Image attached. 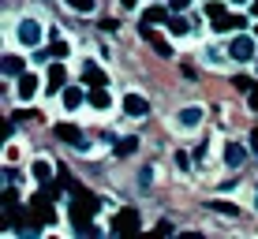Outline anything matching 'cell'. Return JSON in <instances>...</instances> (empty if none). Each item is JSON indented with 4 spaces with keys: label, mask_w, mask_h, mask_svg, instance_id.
I'll list each match as a JSON object with an SVG mask.
<instances>
[{
    "label": "cell",
    "mask_w": 258,
    "mask_h": 239,
    "mask_svg": "<svg viewBox=\"0 0 258 239\" xmlns=\"http://www.w3.org/2000/svg\"><path fill=\"white\" fill-rule=\"evenodd\" d=\"M191 34V19H183V12H176L168 19V38H187Z\"/></svg>",
    "instance_id": "18"
},
{
    "label": "cell",
    "mask_w": 258,
    "mask_h": 239,
    "mask_svg": "<svg viewBox=\"0 0 258 239\" xmlns=\"http://www.w3.org/2000/svg\"><path fill=\"white\" fill-rule=\"evenodd\" d=\"M142 38H146L150 45H154V52H157V56H161V60H172V56H176L172 41H168L165 34H154V30H150V26H142Z\"/></svg>",
    "instance_id": "10"
},
{
    "label": "cell",
    "mask_w": 258,
    "mask_h": 239,
    "mask_svg": "<svg viewBox=\"0 0 258 239\" xmlns=\"http://www.w3.org/2000/svg\"><path fill=\"white\" fill-rule=\"evenodd\" d=\"M154 4H168V0H154Z\"/></svg>",
    "instance_id": "34"
},
{
    "label": "cell",
    "mask_w": 258,
    "mask_h": 239,
    "mask_svg": "<svg viewBox=\"0 0 258 239\" xmlns=\"http://www.w3.org/2000/svg\"><path fill=\"white\" fill-rule=\"evenodd\" d=\"M4 161H8V165H15V161H19V146H15V142H8V149H4Z\"/></svg>",
    "instance_id": "25"
},
{
    "label": "cell",
    "mask_w": 258,
    "mask_h": 239,
    "mask_svg": "<svg viewBox=\"0 0 258 239\" xmlns=\"http://www.w3.org/2000/svg\"><path fill=\"white\" fill-rule=\"evenodd\" d=\"M176 168H180V172H187V168H191V157L183 153V149H180V153H176Z\"/></svg>",
    "instance_id": "27"
},
{
    "label": "cell",
    "mask_w": 258,
    "mask_h": 239,
    "mask_svg": "<svg viewBox=\"0 0 258 239\" xmlns=\"http://www.w3.org/2000/svg\"><path fill=\"white\" fill-rule=\"evenodd\" d=\"M79 78H83L86 86H109V71H105L97 60H90V56H86L83 67H79Z\"/></svg>",
    "instance_id": "6"
},
{
    "label": "cell",
    "mask_w": 258,
    "mask_h": 239,
    "mask_svg": "<svg viewBox=\"0 0 258 239\" xmlns=\"http://www.w3.org/2000/svg\"><path fill=\"white\" fill-rule=\"evenodd\" d=\"M64 8H71V12H79V15H94L97 0H64Z\"/></svg>",
    "instance_id": "19"
},
{
    "label": "cell",
    "mask_w": 258,
    "mask_h": 239,
    "mask_svg": "<svg viewBox=\"0 0 258 239\" xmlns=\"http://www.w3.org/2000/svg\"><path fill=\"white\" fill-rule=\"evenodd\" d=\"M45 90L49 94H60V90H64V86H68V67H64V60H56V64H49L45 67Z\"/></svg>",
    "instance_id": "9"
},
{
    "label": "cell",
    "mask_w": 258,
    "mask_h": 239,
    "mask_svg": "<svg viewBox=\"0 0 258 239\" xmlns=\"http://www.w3.org/2000/svg\"><path fill=\"white\" fill-rule=\"evenodd\" d=\"M221 15H228V4H221V0H210V4H206V19L217 23Z\"/></svg>",
    "instance_id": "23"
},
{
    "label": "cell",
    "mask_w": 258,
    "mask_h": 239,
    "mask_svg": "<svg viewBox=\"0 0 258 239\" xmlns=\"http://www.w3.org/2000/svg\"><path fill=\"white\" fill-rule=\"evenodd\" d=\"M168 8L172 12H187V8H195V0H168Z\"/></svg>",
    "instance_id": "26"
},
{
    "label": "cell",
    "mask_w": 258,
    "mask_h": 239,
    "mask_svg": "<svg viewBox=\"0 0 258 239\" xmlns=\"http://www.w3.org/2000/svg\"><path fill=\"white\" fill-rule=\"evenodd\" d=\"M120 8H123V12H135V8H139V0H120Z\"/></svg>",
    "instance_id": "29"
},
{
    "label": "cell",
    "mask_w": 258,
    "mask_h": 239,
    "mask_svg": "<svg viewBox=\"0 0 258 239\" xmlns=\"http://www.w3.org/2000/svg\"><path fill=\"white\" fill-rule=\"evenodd\" d=\"M112 105H120V101L112 97L109 86H90V109H94V112H109Z\"/></svg>",
    "instance_id": "12"
},
{
    "label": "cell",
    "mask_w": 258,
    "mask_h": 239,
    "mask_svg": "<svg viewBox=\"0 0 258 239\" xmlns=\"http://www.w3.org/2000/svg\"><path fill=\"white\" fill-rule=\"evenodd\" d=\"M251 153H258V127L251 131Z\"/></svg>",
    "instance_id": "30"
},
{
    "label": "cell",
    "mask_w": 258,
    "mask_h": 239,
    "mask_svg": "<svg viewBox=\"0 0 258 239\" xmlns=\"http://www.w3.org/2000/svg\"><path fill=\"white\" fill-rule=\"evenodd\" d=\"M168 12H172V8H168V4H154V8H146V12H142V26H154V23H168Z\"/></svg>",
    "instance_id": "17"
},
{
    "label": "cell",
    "mask_w": 258,
    "mask_h": 239,
    "mask_svg": "<svg viewBox=\"0 0 258 239\" xmlns=\"http://www.w3.org/2000/svg\"><path fill=\"white\" fill-rule=\"evenodd\" d=\"M56 138H60V142H68L71 149H75L79 142H83V131H79L75 123H56Z\"/></svg>",
    "instance_id": "16"
},
{
    "label": "cell",
    "mask_w": 258,
    "mask_h": 239,
    "mask_svg": "<svg viewBox=\"0 0 258 239\" xmlns=\"http://www.w3.org/2000/svg\"><path fill=\"white\" fill-rule=\"evenodd\" d=\"M38 90H41V75L38 71H23L19 78H15V101L19 105L38 101Z\"/></svg>",
    "instance_id": "4"
},
{
    "label": "cell",
    "mask_w": 258,
    "mask_h": 239,
    "mask_svg": "<svg viewBox=\"0 0 258 239\" xmlns=\"http://www.w3.org/2000/svg\"><path fill=\"white\" fill-rule=\"evenodd\" d=\"M135 149H139V138L127 135V138H120V142H116V157H131Z\"/></svg>",
    "instance_id": "21"
},
{
    "label": "cell",
    "mask_w": 258,
    "mask_h": 239,
    "mask_svg": "<svg viewBox=\"0 0 258 239\" xmlns=\"http://www.w3.org/2000/svg\"><path fill=\"white\" fill-rule=\"evenodd\" d=\"M0 67H4V78H19L26 71V60L19 52H4V60H0Z\"/></svg>",
    "instance_id": "15"
},
{
    "label": "cell",
    "mask_w": 258,
    "mask_h": 239,
    "mask_svg": "<svg viewBox=\"0 0 258 239\" xmlns=\"http://www.w3.org/2000/svg\"><path fill=\"white\" fill-rule=\"evenodd\" d=\"M135 183H139V191H150V187H154V165H142Z\"/></svg>",
    "instance_id": "22"
},
{
    "label": "cell",
    "mask_w": 258,
    "mask_h": 239,
    "mask_svg": "<svg viewBox=\"0 0 258 239\" xmlns=\"http://www.w3.org/2000/svg\"><path fill=\"white\" fill-rule=\"evenodd\" d=\"M251 15H254V19H258V0H251Z\"/></svg>",
    "instance_id": "32"
},
{
    "label": "cell",
    "mask_w": 258,
    "mask_h": 239,
    "mask_svg": "<svg viewBox=\"0 0 258 239\" xmlns=\"http://www.w3.org/2000/svg\"><path fill=\"white\" fill-rule=\"evenodd\" d=\"M139 228H142V217L135 213V209H120V213L112 217L109 232H112V235H123V232H139Z\"/></svg>",
    "instance_id": "7"
},
{
    "label": "cell",
    "mask_w": 258,
    "mask_h": 239,
    "mask_svg": "<svg viewBox=\"0 0 258 239\" xmlns=\"http://www.w3.org/2000/svg\"><path fill=\"white\" fill-rule=\"evenodd\" d=\"M206 206L213 209V213H225V217H239V206H236V202H228V198H221V202H206Z\"/></svg>",
    "instance_id": "20"
},
{
    "label": "cell",
    "mask_w": 258,
    "mask_h": 239,
    "mask_svg": "<svg viewBox=\"0 0 258 239\" xmlns=\"http://www.w3.org/2000/svg\"><path fill=\"white\" fill-rule=\"evenodd\" d=\"M15 41H19L23 49H41V41H45V26H41L38 15H19L12 26Z\"/></svg>",
    "instance_id": "1"
},
{
    "label": "cell",
    "mask_w": 258,
    "mask_h": 239,
    "mask_svg": "<svg viewBox=\"0 0 258 239\" xmlns=\"http://www.w3.org/2000/svg\"><path fill=\"white\" fill-rule=\"evenodd\" d=\"M202 120H206V109L202 105H180L172 116V131L176 135H191V131L202 127Z\"/></svg>",
    "instance_id": "2"
},
{
    "label": "cell",
    "mask_w": 258,
    "mask_h": 239,
    "mask_svg": "<svg viewBox=\"0 0 258 239\" xmlns=\"http://www.w3.org/2000/svg\"><path fill=\"white\" fill-rule=\"evenodd\" d=\"M86 105V94H83V86H64V90H60V109L64 112H75V109H83Z\"/></svg>",
    "instance_id": "11"
},
{
    "label": "cell",
    "mask_w": 258,
    "mask_h": 239,
    "mask_svg": "<svg viewBox=\"0 0 258 239\" xmlns=\"http://www.w3.org/2000/svg\"><path fill=\"white\" fill-rule=\"evenodd\" d=\"M228 4H236V8H243V4H251V0H228Z\"/></svg>",
    "instance_id": "33"
},
{
    "label": "cell",
    "mask_w": 258,
    "mask_h": 239,
    "mask_svg": "<svg viewBox=\"0 0 258 239\" xmlns=\"http://www.w3.org/2000/svg\"><path fill=\"white\" fill-rule=\"evenodd\" d=\"M247 153H251V149H247L243 142H225L221 146V161H225V168H243V161H247Z\"/></svg>",
    "instance_id": "8"
},
{
    "label": "cell",
    "mask_w": 258,
    "mask_h": 239,
    "mask_svg": "<svg viewBox=\"0 0 258 239\" xmlns=\"http://www.w3.org/2000/svg\"><path fill=\"white\" fill-rule=\"evenodd\" d=\"M120 112H123L127 120H146V116H150V101H146L142 94L127 90V94L120 97Z\"/></svg>",
    "instance_id": "5"
},
{
    "label": "cell",
    "mask_w": 258,
    "mask_h": 239,
    "mask_svg": "<svg viewBox=\"0 0 258 239\" xmlns=\"http://www.w3.org/2000/svg\"><path fill=\"white\" fill-rule=\"evenodd\" d=\"M247 105H251V109L258 112V86H254V90H247Z\"/></svg>",
    "instance_id": "28"
},
{
    "label": "cell",
    "mask_w": 258,
    "mask_h": 239,
    "mask_svg": "<svg viewBox=\"0 0 258 239\" xmlns=\"http://www.w3.org/2000/svg\"><path fill=\"white\" fill-rule=\"evenodd\" d=\"M243 26H247L243 15H221L217 23H210V30H213V34H239Z\"/></svg>",
    "instance_id": "13"
},
{
    "label": "cell",
    "mask_w": 258,
    "mask_h": 239,
    "mask_svg": "<svg viewBox=\"0 0 258 239\" xmlns=\"http://www.w3.org/2000/svg\"><path fill=\"white\" fill-rule=\"evenodd\" d=\"M251 209L258 213V183H254V198H251Z\"/></svg>",
    "instance_id": "31"
},
{
    "label": "cell",
    "mask_w": 258,
    "mask_h": 239,
    "mask_svg": "<svg viewBox=\"0 0 258 239\" xmlns=\"http://www.w3.org/2000/svg\"><path fill=\"white\" fill-rule=\"evenodd\" d=\"M225 56H228V52H225ZM225 56H221V52L213 49V45L202 49V60H206V67H221V64H225Z\"/></svg>",
    "instance_id": "24"
},
{
    "label": "cell",
    "mask_w": 258,
    "mask_h": 239,
    "mask_svg": "<svg viewBox=\"0 0 258 239\" xmlns=\"http://www.w3.org/2000/svg\"><path fill=\"white\" fill-rule=\"evenodd\" d=\"M228 60H236V64H254L258 60V41L251 34H232V41H228Z\"/></svg>",
    "instance_id": "3"
},
{
    "label": "cell",
    "mask_w": 258,
    "mask_h": 239,
    "mask_svg": "<svg viewBox=\"0 0 258 239\" xmlns=\"http://www.w3.org/2000/svg\"><path fill=\"white\" fill-rule=\"evenodd\" d=\"M30 180L38 183V187H49L52 183V165L45 157H38V161H30Z\"/></svg>",
    "instance_id": "14"
}]
</instances>
